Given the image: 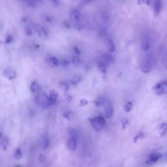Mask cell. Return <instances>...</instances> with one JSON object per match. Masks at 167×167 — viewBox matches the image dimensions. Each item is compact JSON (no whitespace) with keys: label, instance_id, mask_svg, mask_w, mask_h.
Segmentation results:
<instances>
[{"label":"cell","instance_id":"28","mask_svg":"<svg viewBox=\"0 0 167 167\" xmlns=\"http://www.w3.org/2000/svg\"><path fill=\"white\" fill-rule=\"evenodd\" d=\"M49 144V140L48 139L46 138L43 141V147L44 149H46L48 147Z\"/></svg>","mask_w":167,"mask_h":167},{"label":"cell","instance_id":"32","mask_svg":"<svg viewBox=\"0 0 167 167\" xmlns=\"http://www.w3.org/2000/svg\"><path fill=\"white\" fill-rule=\"evenodd\" d=\"M109 44L110 51L111 52H113L115 50V47H114L113 43L110 40L109 41Z\"/></svg>","mask_w":167,"mask_h":167},{"label":"cell","instance_id":"39","mask_svg":"<svg viewBox=\"0 0 167 167\" xmlns=\"http://www.w3.org/2000/svg\"><path fill=\"white\" fill-rule=\"evenodd\" d=\"M45 20L47 22H50L52 20V18L48 16H47L45 17Z\"/></svg>","mask_w":167,"mask_h":167},{"label":"cell","instance_id":"14","mask_svg":"<svg viewBox=\"0 0 167 167\" xmlns=\"http://www.w3.org/2000/svg\"><path fill=\"white\" fill-rule=\"evenodd\" d=\"M30 89L32 93H37L40 90L41 87L38 83L36 81H34L31 82L30 86Z\"/></svg>","mask_w":167,"mask_h":167},{"label":"cell","instance_id":"12","mask_svg":"<svg viewBox=\"0 0 167 167\" xmlns=\"http://www.w3.org/2000/svg\"><path fill=\"white\" fill-rule=\"evenodd\" d=\"M153 11L155 16L159 15L162 9V4L161 1H156L153 3Z\"/></svg>","mask_w":167,"mask_h":167},{"label":"cell","instance_id":"42","mask_svg":"<svg viewBox=\"0 0 167 167\" xmlns=\"http://www.w3.org/2000/svg\"><path fill=\"white\" fill-rule=\"evenodd\" d=\"M27 18L25 17H23V18H21L22 21L23 22H26L27 21Z\"/></svg>","mask_w":167,"mask_h":167},{"label":"cell","instance_id":"34","mask_svg":"<svg viewBox=\"0 0 167 167\" xmlns=\"http://www.w3.org/2000/svg\"><path fill=\"white\" fill-rule=\"evenodd\" d=\"M13 40V38L12 37L11 35H9L7 37L6 40L5 41V44H8L10 43Z\"/></svg>","mask_w":167,"mask_h":167},{"label":"cell","instance_id":"31","mask_svg":"<svg viewBox=\"0 0 167 167\" xmlns=\"http://www.w3.org/2000/svg\"><path fill=\"white\" fill-rule=\"evenodd\" d=\"M39 160L41 163L44 162L46 161V157L45 155L43 154H41L39 156Z\"/></svg>","mask_w":167,"mask_h":167},{"label":"cell","instance_id":"3","mask_svg":"<svg viewBox=\"0 0 167 167\" xmlns=\"http://www.w3.org/2000/svg\"><path fill=\"white\" fill-rule=\"evenodd\" d=\"M35 101L38 106L43 108H47L50 106L49 98L44 93L38 94L35 98Z\"/></svg>","mask_w":167,"mask_h":167},{"label":"cell","instance_id":"1","mask_svg":"<svg viewBox=\"0 0 167 167\" xmlns=\"http://www.w3.org/2000/svg\"><path fill=\"white\" fill-rule=\"evenodd\" d=\"M154 61V57L152 53H148L146 54L141 63L140 68L142 72L148 73L151 71Z\"/></svg>","mask_w":167,"mask_h":167},{"label":"cell","instance_id":"19","mask_svg":"<svg viewBox=\"0 0 167 167\" xmlns=\"http://www.w3.org/2000/svg\"><path fill=\"white\" fill-rule=\"evenodd\" d=\"M9 141L7 139H4L1 142V146L2 149L4 151H6L9 147Z\"/></svg>","mask_w":167,"mask_h":167},{"label":"cell","instance_id":"2","mask_svg":"<svg viewBox=\"0 0 167 167\" xmlns=\"http://www.w3.org/2000/svg\"><path fill=\"white\" fill-rule=\"evenodd\" d=\"M88 119L93 128L97 131H99L102 129L106 122L104 118L100 116L89 118Z\"/></svg>","mask_w":167,"mask_h":167},{"label":"cell","instance_id":"43","mask_svg":"<svg viewBox=\"0 0 167 167\" xmlns=\"http://www.w3.org/2000/svg\"><path fill=\"white\" fill-rule=\"evenodd\" d=\"M74 50L75 51L76 53H77L78 54H79V51L77 49V48H76V47H75V48H74Z\"/></svg>","mask_w":167,"mask_h":167},{"label":"cell","instance_id":"7","mask_svg":"<svg viewBox=\"0 0 167 167\" xmlns=\"http://www.w3.org/2000/svg\"><path fill=\"white\" fill-rule=\"evenodd\" d=\"M105 108V116L107 119H109L112 116L113 114V107L111 102H107L106 103Z\"/></svg>","mask_w":167,"mask_h":167},{"label":"cell","instance_id":"40","mask_svg":"<svg viewBox=\"0 0 167 167\" xmlns=\"http://www.w3.org/2000/svg\"><path fill=\"white\" fill-rule=\"evenodd\" d=\"M94 104L96 106H99L101 105V102L99 101H95L94 102Z\"/></svg>","mask_w":167,"mask_h":167},{"label":"cell","instance_id":"23","mask_svg":"<svg viewBox=\"0 0 167 167\" xmlns=\"http://www.w3.org/2000/svg\"><path fill=\"white\" fill-rule=\"evenodd\" d=\"M144 134L142 132L139 133L134 138V142L136 143L137 142L138 139H141L144 137Z\"/></svg>","mask_w":167,"mask_h":167},{"label":"cell","instance_id":"5","mask_svg":"<svg viewBox=\"0 0 167 167\" xmlns=\"http://www.w3.org/2000/svg\"><path fill=\"white\" fill-rule=\"evenodd\" d=\"M151 37L148 34L145 33L142 35L141 45L143 51H146L149 50L151 46Z\"/></svg>","mask_w":167,"mask_h":167},{"label":"cell","instance_id":"9","mask_svg":"<svg viewBox=\"0 0 167 167\" xmlns=\"http://www.w3.org/2000/svg\"><path fill=\"white\" fill-rule=\"evenodd\" d=\"M49 98L50 105L51 106H54L56 104L57 99L58 97V93L56 90L52 89L50 92Z\"/></svg>","mask_w":167,"mask_h":167},{"label":"cell","instance_id":"33","mask_svg":"<svg viewBox=\"0 0 167 167\" xmlns=\"http://www.w3.org/2000/svg\"><path fill=\"white\" fill-rule=\"evenodd\" d=\"M72 99V96L66 95L65 97H64V100L66 102L68 103V102H69Z\"/></svg>","mask_w":167,"mask_h":167},{"label":"cell","instance_id":"11","mask_svg":"<svg viewBox=\"0 0 167 167\" xmlns=\"http://www.w3.org/2000/svg\"><path fill=\"white\" fill-rule=\"evenodd\" d=\"M33 27L37 32L38 34L40 36H47L48 33L45 28L36 23H33L32 24Z\"/></svg>","mask_w":167,"mask_h":167},{"label":"cell","instance_id":"38","mask_svg":"<svg viewBox=\"0 0 167 167\" xmlns=\"http://www.w3.org/2000/svg\"><path fill=\"white\" fill-rule=\"evenodd\" d=\"M63 25L64 27L67 28H69L70 27V25L67 21H65L63 22Z\"/></svg>","mask_w":167,"mask_h":167},{"label":"cell","instance_id":"15","mask_svg":"<svg viewBox=\"0 0 167 167\" xmlns=\"http://www.w3.org/2000/svg\"><path fill=\"white\" fill-rule=\"evenodd\" d=\"M58 87L59 89L63 91L67 90L69 88L68 83L64 80L60 81Z\"/></svg>","mask_w":167,"mask_h":167},{"label":"cell","instance_id":"36","mask_svg":"<svg viewBox=\"0 0 167 167\" xmlns=\"http://www.w3.org/2000/svg\"><path fill=\"white\" fill-rule=\"evenodd\" d=\"M129 124L128 120L127 119H126L124 121V122H123V129L124 130L125 129L126 126H127Z\"/></svg>","mask_w":167,"mask_h":167},{"label":"cell","instance_id":"21","mask_svg":"<svg viewBox=\"0 0 167 167\" xmlns=\"http://www.w3.org/2000/svg\"><path fill=\"white\" fill-rule=\"evenodd\" d=\"M98 68L99 70H100L103 74H105L106 73V67L105 64L103 63H100L98 64Z\"/></svg>","mask_w":167,"mask_h":167},{"label":"cell","instance_id":"37","mask_svg":"<svg viewBox=\"0 0 167 167\" xmlns=\"http://www.w3.org/2000/svg\"><path fill=\"white\" fill-rule=\"evenodd\" d=\"M51 3L53 4L55 6H58L60 4V2L58 1H55V0H53L51 1Z\"/></svg>","mask_w":167,"mask_h":167},{"label":"cell","instance_id":"27","mask_svg":"<svg viewBox=\"0 0 167 167\" xmlns=\"http://www.w3.org/2000/svg\"><path fill=\"white\" fill-rule=\"evenodd\" d=\"M163 59L164 62H165L166 68L167 69V49H165L163 51Z\"/></svg>","mask_w":167,"mask_h":167},{"label":"cell","instance_id":"6","mask_svg":"<svg viewBox=\"0 0 167 167\" xmlns=\"http://www.w3.org/2000/svg\"><path fill=\"white\" fill-rule=\"evenodd\" d=\"M162 157L161 153H155L152 154L148 157L146 163L148 164H152L157 162Z\"/></svg>","mask_w":167,"mask_h":167},{"label":"cell","instance_id":"35","mask_svg":"<svg viewBox=\"0 0 167 167\" xmlns=\"http://www.w3.org/2000/svg\"><path fill=\"white\" fill-rule=\"evenodd\" d=\"M72 62L76 65H78L79 64V59L76 57H73L72 59Z\"/></svg>","mask_w":167,"mask_h":167},{"label":"cell","instance_id":"13","mask_svg":"<svg viewBox=\"0 0 167 167\" xmlns=\"http://www.w3.org/2000/svg\"><path fill=\"white\" fill-rule=\"evenodd\" d=\"M47 62L49 64L50 66L52 67L57 66L59 64L57 59L54 56H51L47 59Z\"/></svg>","mask_w":167,"mask_h":167},{"label":"cell","instance_id":"22","mask_svg":"<svg viewBox=\"0 0 167 167\" xmlns=\"http://www.w3.org/2000/svg\"><path fill=\"white\" fill-rule=\"evenodd\" d=\"M160 129L163 130V131L161 134V136H163L166 133L167 130V123H164L161 124Z\"/></svg>","mask_w":167,"mask_h":167},{"label":"cell","instance_id":"20","mask_svg":"<svg viewBox=\"0 0 167 167\" xmlns=\"http://www.w3.org/2000/svg\"><path fill=\"white\" fill-rule=\"evenodd\" d=\"M14 157L16 159H20L21 158L22 153L20 149L18 148L16 150L14 154Z\"/></svg>","mask_w":167,"mask_h":167},{"label":"cell","instance_id":"16","mask_svg":"<svg viewBox=\"0 0 167 167\" xmlns=\"http://www.w3.org/2000/svg\"><path fill=\"white\" fill-rule=\"evenodd\" d=\"M71 19L73 21H78L80 19L79 13L77 11L73 12L71 14Z\"/></svg>","mask_w":167,"mask_h":167},{"label":"cell","instance_id":"17","mask_svg":"<svg viewBox=\"0 0 167 167\" xmlns=\"http://www.w3.org/2000/svg\"><path fill=\"white\" fill-rule=\"evenodd\" d=\"M67 133L68 135L70 136V137H73L76 138L77 136V132L74 128L72 127H70L67 130Z\"/></svg>","mask_w":167,"mask_h":167},{"label":"cell","instance_id":"8","mask_svg":"<svg viewBox=\"0 0 167 167\" xmlns=\"http://www.w3.org/2000/svg\"><path fill=\"white\" fill-rule=\"evenodd\" d=\"M3 76L8 79L13 80L16 77V73L14 70L8 68L4 71Z\"/></svg>","mask_w":167,"mask_h":167},{"label":"cell","instance_id":"29","mask_svg":"<svg viewBox=\"0 0 167 167\" xmlns=\"http://www.w3.org/2000/svg\"><path fill=\"white\" fill-rule=\"evenodd\" d=\"M69 62L66 60H62L61 62L62 66L64 67H67L69 65Z\"/></svg>","mask_w":167,"mask_h":167},{"label":"cell","instance_id":"25","mask_svg":"<svg viewBox=\"0 0 167 167\" xmlns=\"http://www.w3.org/2000/svg\"><path fill=\"white\" fill-rule=\"evenodd\" d=\"M81 80V79L79 77H76L71 80L70 82L73 85H75L79 83Z\"/></svg>","mask_w":167,"mask_h":167},{"label":"cell","instance_id":"45","mask_svg":"<svg viewBox=\"0 0 167 167\" xmlns=\"http://www.w3.org/2000/svg\"><path fill=\"white\" fill-rule=\"evenodd\" d=\"M15 167H19V166H17Z\"/></svg>","mask_w":167,"mask_h":167},{"label":"cell","instance_id":"30","mask_svg":"<svg viewBox=\"0 0 167 167\" xmlns=\"http://www.w3.org/2000/svg\"><path fill=\"white\" fill-rule=\"evenodd\" d=\"M88 104V102L87 100L85 99H82L80 101L79 107H82L85 106Z\"/></svg>","mask_w":167,"mask_h":167},{"label":"cell","instance_id":"41","mask_svg":"<svg viewBox=\"0 0 167 167\" xmlns=\"http://www.w3.org/2000/svg\"><path fill=\"white\" fill-rule=\"evenodd\" d=\"M64 116L65 118H66V119H69V114L66 113L64 114Z\"/></svg>","mask_w":167,"mask_h":167},{"label":"cell","instance_id":"18","mask_svg":"<svg viewBox=\"0 0 167 167\" xmlns=\"http://www.w3.org/2000/svg\"><path fill=\"white\" fill-rule=\"evenodd\" d=\"M39 1H24V2L27 6L31 8H35L37 6V2Z\"/></svg>","mask_w":167,"mask_h":167},{"label":"cell","instance_id":"26","mask_svg":"<svg viewBox=\"0 0 167 167\" xmlns=\"http://www.w3.org/2000/svg\"><path fill=\"white\" fill-rule=\"evenodd\" d=\"M24 31L26 34L27 36H31L32 35V32L31 29L29 27L26 26L25 28Z\"/></svg>","mask_w":167,"mask_h":167},{"label":"cell","instance_id":"10","mask_svg":"<svg viewBox=\"0 0 167 167\" xmlns=\"http://www.w3.org/2000/svg\"><path fill=\"white\" fill-rule=\"evenodd\" d=\"M77 146V140L76 138L70 137L67 142V147L69 151L72 152L75 149Z\"/></svg>","mask_w":167,"mask_h":167},{"label":"cell","instance_id":"4","mask_svg":"<svg viewBox=\"0 0 167 167\" xmlns=\"http://www.w3.org/2000/svg\"><path fill=\"white\" fill-rule=\"evenodd\" d=\"M153 89L158 95L167 94V80L162 81L157 83Z\"/></svg>","mask_w":167,"mask_h":167},{"label":"cell","instance_id":"44","mask_svg":"<svg viewBox=\"0 0 167 167\" xmlns=\"http://www.w3.org/2000/svg\"><path fill=\"white\" fill-rule=\"evenodd\" d=\"M35 48H39V47H40V46L38 44H35Z\"/></svg>","mask_w":167,"mask_h":167},{"label":"cell","instance_id":"24","mask_svg":"<svg viewBox=\"0 0 167 167\" xmlns=\"http://www.w3.org/2000/svg\"><path fill=\"white\" fill-rule=\"evenodd\" d=\"M132 106V103L131 102H128L125 105L124 107V110L126 112H129L131 110Z\"/></svg>","mask_w":167,"mask_h":167}]
</instances>
